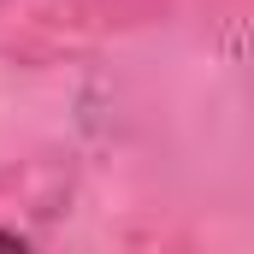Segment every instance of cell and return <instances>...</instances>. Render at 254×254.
Wrapping results in <instances>:
<instances>
[{"mask_svg":"<svg viewBox=\"0 0 254 254\" xmlns=\"http://www.w3.org/2000/svg\"><path fill=\"white\" fill-rule=\"evenodd\" d=\"M0 249H30V243H24L18 231H0Z\"/></svg>","mask_w":254,"mask_h":254,"instance_id":"obj_1","label":"cell"}]
</instances>
